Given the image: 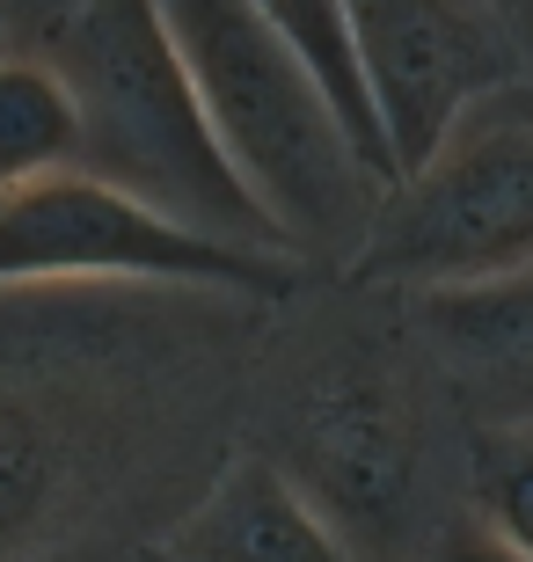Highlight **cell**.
I'll return each instance as SVG.
<instances>
[{
	"instance_id": "6da1fadb",
	"label": "cell",
	"mask_w": 533,
	"mask_h": 562,
	"mask_svg": "<svg viewBox=\"0 0 533 562\" xmlns=\"http://www.w3.org/2000/svg\"><path fill=\"white\" fill-rule=\"evenodd\" d=\"M322 314L264 402V453L358 562H417L460 519V417L402 292Z\"/></svg>"
},
{
	"instance_id": "7a4b0ae2",
	"label": "cell",
	"mask_w": 533,
	"mask_h": 562,
	"mask_svg": "<svg viewBox=\"0 0 533 562\" xmlns=\"http://www.w3.org/2000/svg\"><path fill=\"white\" fill-rule=\"evenodd\" d=\"M37 59L59 74L66 103H74V125H81L74 168L81 176L140 198L146 212H162L206 241L292 256L286 234L270 227V212L248 198V183L220 154L206 103H198L154 0H81L74 22Z\"/></svg>"
},
{
	"instance_id": "3957f363",
	"label": "cell",
	"mask_w": 533,
	"mask_h": 562,
	"mask_svg": "<svg viewBox=\"0 0 533 562\" xmlns=\"http://www.w3.org/2000/svg\"><path fill=\"white\" fill-rule=\"evenodd\" d=\"M168 22V44L184 59L206 125L248 198L270 212V227L286 234V249L308 256H344L358 249L380 183L351 154L344 125L329 117L322 88L308 66L292 59L248 0H154Z\"/></svg>"
},
{
	"instance_id": "277c9868",
	"label": "cell",
	"mask_w": 533,
	"mask_h": 562,
	"mask_svg": "<svg viewBox=\"0 0 533 562\" xmlns=\"http://www.w3.org/2000/svg\"><path fill=\"white\" fill-rule=\"evenodd\" d=\"M533 263V81L475 103L431 161L380 190L344 278L380 292H460Z\"/></svg>"
},
{
	"instance_id": "5b68a950",
	"label": "cell",
	"mask_w": 533,
	"mask_h": 562,
	"mask_svg": "<svg viewBox=\"0 0 533 562\" xmlns=\"http://www.w3.org/2000/svg\"><path fill=\"white\" fill-rule=\"evenodd\" d=\"M0 285H190L278 307L308 285V263L206 241L81 168H59L0 190Z\"/></svg>"
},
{
	"instance_id": "8992f818",
	"label": "cell",
	"mask_w": 533,
	"mask_h": 562,
	"mask_svg": "<svg viewBox=\"0 0 533 562\" xmlns=\"http://www.w3.org/2000/svg\"><path fill=\"white\" fill-rule=\"evenodd\" d=\"M395 183L431 161L475 103L533 81L526 37L497 0H344Z\"/></svg>"
},
{
	"instance_id": "52a82bcc",
	"label": "cell",
	"mask_w": 533,
	"mask_h": 562,
	"mask_svg": "<svg viewBox=\"0 0 533 562\" xmlns=\"http://www.w3.org/2000/svg\"><path fill=\"white\" fill-rule=\"evenodd\" d=\"M460 431L533 424V263L460 292H402Z\"/></svg>"
},
{
	"instance_id": "ba28073f",
	"label": "cell",
	"mask_w": 533,
	"mask_h": 562,
	"mask_svg": "<svg viewBox=\"0 0 533 562\" xmlns=\"http://www.w3.org/2000/svg\"><path fill=\"white\" fill-rule=\"evenodd\" d=\"M168 562H358L264 453H234L162 533Z\"/></svg>"
},
{
	"instance_id": "9c48e42d",
	"label": "cell",
	"mask_w": 533,
	"mask_h": 562,
	"mask_svg": "<svg viewBox=\"0 0 533 562\" xmlns=\"http://www.w3.org/2000/svg\"><path fill=\"white\" fill-rule=\"evenodd\" d=\"M248 8L278 30V44H286L292 59L308 66V81L322 88V103L344 125L351 154L373 168V183L388 190L395 183L388 132H380V110H373V88H366V66H358V44H351L344 0H248Z\"/></svg>"
},
{
	"instance_id": "30bf717a",
	"label": "cell",
	"mask_w": 533,
	"mask_h": 562,
	"mask_svg": "<svg viewBox=\"0 0 533 562\" xmlns=\"http://www.w3.org/2000/svg\"><path fill=\"white\" fill-rule=\"evenodd\" d=\"M81 154V125L59 74L37 52H0V190L59 176Z\"/></svg>"
},
{
	"instance_id": "8fae6325",
	"label": "cell",
	"mask_w": 533,
	"mask_h": 562,
	"mask_svg": "<svg viewBox=\"0 0 533 562\" xmlns=\"http://www.w3.org/2000/svg\"><path fill=\"white\" fill-rule=\"evenodd\" d=\"M460 512L533 562V424H475L460 438Z\"/></svg>"
},
{
	"instance_id": "7c38bea8",
	"label": "cell",
	"mask_w": 533,
	"mask_h": 562,
	"mask_svg": "<svg viewBox=\"0 0 533 562\" xmlns=\"http://www.w3.org/2000/svg\"><path fill=\"white\" fill-rule=\"evenodd\" d=\"M81 0H0V52H44Z\"/></svg>"
},
{
	"instance_id": "4fadbf2b",
	"label": "cell",
	"mask_w": 533,
	"mask_h": 562,
	"mask_svg": "<svg viewBox=\"0 0 533 562\" xmlns=\"http://www.w3.org/2000/svg\"><path fill=\"white\" fill-rule=\"evenodd\" d=\"M417 562H519V555H512L504 541H490V533H482V526L460 512V519H453V526H446V533H438V541H431Z\"/></svg>"
},
{
	"instance_id": "5bb4252c",
	"label": "cell",
	"mask_w": 533,
	"mask_h": 562,
	"mask_svg": "<svg viewBox=\"0 0 533 562\" xmlns=\"http://www.w3.org/2000/svg\"><path fill=\"white\" fill-rule=\"evenodd\" d=\"M497 8L512 15V30H519V37H526V30H533V0H497Z\"/></svg>"
},
{
	"instance_id": "9a60e30c",
	"label": "cell",
	"mask_w": 533,
	"mask_h": 562,
	"mask_svg": "<svg viewBox=\"0 0 533 562\" xmlns=\"http://www.w3.org/2000/svg\"><path fill=\"white\" fill-rule=\"evenodd\" d=\"M140 562H168V555H162V548H140Z\"/></svg>"
},
{
	"instance_id": "2e32d148",
	"label": "cell",
	"mask_w": 533,
	"mask_h": 562,
	"mask_svg": "<svg viewBox=\"0 0 533 562\" xmlns=\"http://www.w3.org/2000/svg\"><path fill=\"white\" fill-rule=\"evenodd\" d=\"M526 37H533V30H526Z\"/></svg>"
}]
</instances>
